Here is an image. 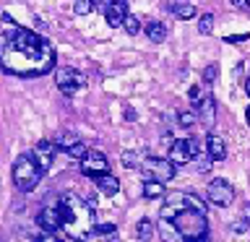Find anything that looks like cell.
<instances>
[{
    "mask_svg": "<svg viewBox=\"0 0 250 242\" xmlns=\"http://www.w3.org/2000/svg\"><path fill=\"white\" fill-rule=\"evenodd\" d=\"M136 237L138 240H151L154 237V224L148 222V219H141L136 224Z\"/></svg>",
    "mask_w": 250,
    "mask_h": 242,
    "instance_id": "obj_21",
    "label": "cell"
},
{
    "mask_svg": "<svg viewBox=\"0 0 250 242\" xmlns=\"http://www.w3.org/2000/svg\"><path fill=\"white\" fill-rule=\"evenodd\" d=\"M144 195L148 201L162 198V195H164V182H159V180H146V182H144Z\"/></svg>",
    "mask_w": 250,
    "mask_h": 242,
    "instance_id": "obj_20",
    "label": "cell"
},
{
    "mask_svg": "<svg viewBox=\"0 0 250 242\" xmlns=\"http://www.w3.org/2000/svg\"><path fill=\"white\" fill-rule=\"evenodd\" d=\"M141 164V156L136 154V151H125L123 154V167H128V169H136Z\"/></svg>",
    "mask_w": 250,
    "mask_h": 242,
    "instance_id": "obj_29",
    "label": "cell"
},
{
    "mask_svg": "<svg viewBox=\"0 0 250 242\" xmlns=\"http://www.w3.org/2000/svg\"><path fill=\"white\" fill-rule=\"evenodd\" d=\"M94 234H99V237L115 234V224H94Z\"/></svg>",
    "mask_w": 250,
    "mask_h": 242,
    "instance_id": "obj_30",
    "label": "cell"
},
{
    "mask_svg": "<svg viewBox=\"0 0 250 242\" xmlns=\"http://www.w3.org/2000/svg\"><path fill=\"white\" fill-rule=\"evenodd\" d=\"M242 219H245V222L250 224V203H248V206H245V208H242Z\"/></svg>",
    "mask_w": 250,
    "mask_h": 242,
    "instance_id": "obj_38",
    "label": "cell"
},
{
    "mask_svg": "<svg viewBox=\"0 0 250 242\" xmlns=\"http://www.w3.org/2000/svg\"><path fill=\"white\" fill-rule=\"evenodd\" d=\"M195 109H198V117H201V122L203 125H214V120H216V101H214V97H201L198 101H195Z\"/></svg>",
    "mask_w": 250,
    "mask_h": 242,
    "instance_id": "obj_14",
    "label": "cell"
},
{
    "mask_svg": "<svg viewBox=\"0 0 250 242\" xmlns=\"http://www.w3.org/2000/svg\"><path fill=\"white\" fill-rule=\"evenodd\" d=\"M81 172L86 177H99V175H107L109 172V161H107V156L102 154V151H89L81 159Z\"/></svg>",
    "mask_w": 250,
    "mask_h": 242,
    "instance_id": "obj_8",
    "label": "cell"
},
{
    "mask_svg": "<svg viewBox=\"0 0 250 242\" xmlns=\"http://www.w3.org/2000/svg\"><path fill=\"white\" fill-rule=\"evenodd\" d=\"M123 26H125V31H128L130 37H136L141 31V19L136 13H128V16H125V21H123Z\"/></svg>",
    "mask_w": 250,
    "mask_h": 242,
    "instance_id": "obj_23",
    "label": "cell"
},
{
    "mask_svg": "<svg viewBox=\"0 0 250 242\" xmlns=\"http://www.w3.org/2000/svg\"><path fill=\"white\" fill-rule=\"evenodd\" d=\"M102 11H104V19L109 26L117 29V26H123L125 16H128V0H107Z\"/></svg>",
    "mask_w": 250,
    "mask_h": 242,
    "instance_id": "obj_11",
    "label": "cell"
},
{
    "mask_svg": "<svg viewBox=\"0 0 250 242\" xmlns=\"http://www.w3.org/2000/svg\"><path fill=\"white\" fill-rule=\"evenodd\" d=\"M141 167H144V175L148 180H159V182H169V180L177 175L175 161L172 159H159V156H146V159L141 161Z\"/></svg>",
    "mask_w": 250,
    "mask_h": 242,
    "instance_id": "obj_5",
    "label": "cell"
},
{
    "mask_svg": "<svg viewBox=\"0 0 250 242\" xmlns=\"http://www.w3.org/2000/svg\"><path fill=\"white\" fill-rule=\"evenodd\" d=\"M198 31L201 34H211L214 31V13H203L198 19Z\"/></svg>",
    "mask_w": 250,
    "mask_h": 242,
    "instance_id": "obj_27",
    "label": "cell"
},
{
    "mask_svg": "<svg viewBox=\"0 0 250 242\" xmlns=\"http://www.w3.org/2000/svg\"><path fill=\"white\" fill-rule=\"evenodd\" d=\"M94 182H97V190L99 193H104V195H115L117 190H120V180H117L115 175H99V177H94Z\"/></svg>",
    "mask_w": 250,
    "mask_h": 242,
    "instance_id": "obj_17",
    "label": "cell"
},
{
    "mask_svg": "<svg viewBox=\"0 0 250 242\" xmlns=\"http://www.w3.org/2000/svg\"><path fill=\"white\" fill-rule=\"evenodd\" d=\"M94 5H97L94 0H76V3H73V13L76 16H89L94 11Z\"/></svg>",
    "mask_w": 250,
    "mask_h": 242,
    "instance_id": "obj_25",
    "label": "cell"
},
{
    "mask_svg": "<svg viewBox=\"0 0 250 242\" xmlns=\"http://www.w3.org/2000/svg\"><path fill=\"white\" fill-rule=\"evenodd\" d=\"M169 222L177 226V232L183 234L185 242H208V222H206V214H201V211L185 206Z\"/></svg>",
    "mask_w": 250,
    "mask_h": 242,
    "instance_id": "obj_3",
    "label": "cell"
},
{
    "mask_svg": "<svg viewBox=\"0 0 250 242\" xmlns=\"http://www.w3.org/2000/svg\"><path fill=\"white\" fill-rule=\"evenodd\" d=\"M99 242H120V240H117V234H107V237H99Z\"/></svg>",
    "mask_w": 250,
    "mask_h": 242,
    "instance_id": "obj_37",
    "label": "cell"
},
{
    "mask_svg": "<svg viewBox=\"0 0 250 242\" xmlns=\"http://www.w3.org/2000/svg\"><path fill=\"white\" fill-rule=\"evenodd\" d=\"M37 224L42 226V232H50V234H58L62 229V224H60V211L58 206H47L39 211V216H37Z\"/></svg>",
    "mask_w": 250,
    "mask_h": 242,
    "instance_id": "obj_12",
    "label": "cell"
},
{
    "mask_svg": "<svg viewBox=\"0 0 250 242\" xmlns=\"http://www.w3.org/2000/svg\"><path fill=\"white\" fill-rule=\"evenodd\" d=\"M34 242H62L58 234H50V232H44V234H39V237L34 240Z\"/></svg>",
    "mask_w": 250,
    "mask_h": 242,
    "instance_id": "obj_34",
    "label": "cell"
},
{
    "mask_svg": "<svg viewBox=\"0 0 250 242\" xmlns=\"http://www.w3.org/2000/svg\"><path fill=\"white\" fill-rule=\"evenodd\" d=\"M156 232H159V237L164 242H185L183 234L177 232V226L169 222V219H159V224H156Z\"/></svg>",
    "mask_w": 250,
    "mask_h": 242,
    "instance_id": "obj_16",
    "label": "cell"
},
{
    "mask_svg": "<svg viewBox=\"0 0 250 242\" xmlns=\"http://www.w3.org/2000/svg\"><path fill=\"white\" fill-rule=\"evenodd\" d=\"M195 120H198V115L190 112V109H180V112H177V125H180V128H193Z\"/></svg>",
    "mask_w": 250,
    "mask_h": 242,
    "instance_id": "obj_22",
    "label": "cell"
},
{
    "mask_svg": "<svg viewBox=\"0 0 250 242\" xmlns=\"http://www.w3.org/2000/svg\"><path fill=\"white\" fill-rule=\"evenodd\" d=\"M234 8H250V0H229Z\"/></svg>",
    "mask_w": 250,
    "mask_h": 242,
    "instance_id": "obj_36",
    "label": "cell"
},
{
    "mask_svg": "<svg viewBox=\"0 0 250 242\" xmlns=\"http://www.w3.org/2000/svg\"><path fill=\"white\" fill-rule=\"evenodd\" d=\"M216 76H219V68H216V65H208L206 70H203V78H206L208 83H211V81H216Z\"/></svg>",
    "mask_w": 250,
    "mask_h": 242,
    "instance_id": "obj_32",
    "label": "cell"
},
{
    "mask_svg": "<svg viewBox=\"0 0 250 242\" xmlns=\"http://www.w3.org/2000/svg\"><path fill=\"white\" fill-rule=\"evenodd\" d=\"M55 151H58V146H55V141H39V143L34 146V159H37V164L42 167V172H47L50 169V164H52V159H55Z\"/></svg>",
    "mask_w": 250,
    "mask_h": 242,
    "instance_id": "obj_13",
    "label": "cell"
},
{
    "mask_svg": "<svg viewBox=\"0 0 250 242\" xmlns=\"http://www.w3.org/2000/svg\"><path fill=\"white\" fill-rule=\"evenodd\" d=\"M234 198V187L227 182V180L216 177L208 182V201L214 203V206H229Z\"/></svg>",
    "mask_w": 250,
    "mask_h": 242,
    "instance_id": "obj_9",
    "label": "cell"
},
{
    "mask_svg": "<svg viewBox=\"0 0 250 242\" xmlns=\"http://www.w3.org/2000/svg\"><path fill=\"white\" fill-rule=\"evenodd\" d=\"M73 143H78V136H73V133H60V136L55 138V146L62 148V151H68Z\"/></svg>",
    "mask_w": 250,
    "mask_h": 242,
    "instance_id": "obj_24",
    "label": "cell"
},
{
    "mask_svg": "<svg viewBox=\"0 0 250 242\" xmlns=\"http://www.w3.org/2000/svg\"><path fill=\"white\" fill-rule=\"evenodd\" d=\"M42 167L37 164V159H34V154H21L19 159H16V164H13V182H16V187H19L21 193H31L34 187L39 185V180H42Z\"/></svg>",
    "mask_w": 250,
    "mask_h": 242,
    "instance_id": "obj_4",
    "label": "cell"
},
{
    "mask_svg": "<svg viewBox=\"0 0 250 242\" xmlns=\"http://www.w3.org/2000/svg\"><path fill=\"white\" fill-rule=\"evenodd\" d=\"M248 229H250V224L245 222V219H240V222L232 224V232H234V234H242V232H248Z\"/></svg>",
    "mask_w": 250,
    "mask_h": 242,
    "instance_id": "obj_33",
    "label": "cell"
},
{
    "mask_svg": "<svg viewBox=\"0 0 250 242\" xmlns=\"http://www.w3.org/2000/svg\"><path fill=\"white\" fill-rule=\"evenodd\" d=\"M65 154L70 156V159H78V161H81L83 156L89 154V148H86V143H83V141H78V143H73V146H70Z\"/></svg>",
    "mask_w": 250,
    "mask_h": 242,
    "instance_id": "obj_26",
    "label": "cell"
},
{
    "mask_svg": "<svg viewBox=\"0 0 250 242\" xmlns=\"http://www.w3.org/2000/svg\"><path fill=\"white\" fill-rule=\"evenodd\" d=\"M185 206H190V193L175 190V193H167V198H164V206H162L159 214H162V219H172L180 208H185Z\"/></svg>",
    "mask_w": 250,
    "mask_h": 242,
    "instance_id": "obj_10",
    "label": "cell"
},
{
    "mask_svg": "<svg viewBox=\"0 0 250 242\" xmlns=\"http://www.w3.org/2000/svg\"><path fill=\"white\" fill-rule=\"evenodd\" d=\"M169 13L180 21H188V19H195V5L190 0H183V3H172L169 5Z\"/></svg>",
    "mask_w": 250,
    "mask_h": 242,
    "instance_id": "obj_18",
    "label": "cell"
},
{
    "mask_svg": "<svg viewBox=\"0 0 250 242\" xmlns=\"http://www.w3.org/2000/svg\"><path fill=\"white\" fill-rule=\"evenodd\" d=\"M206 154L211 156L214 161H222V159H227V143H224V138L222 136H216V133H208L206 136Z\"/></svg>",
    "mask_w": 250,
    "mask_h": 242,
    "instance_id": "obj_15",
    "label": "cell"
},
{
    "mask_svg": "<svg viewBox=\"0 0 250 242\" xmlns=\"http://www.w3.org/2000/svg\"><path fill=\"white\" fill-rule=\"evenodd\" d=\"M195 161H198V164H195V169H198V172H208V169H211V161H214V159H211V156L206 154V148H203V151L195 156Z\"/></svg>",
    "mask_w": 250,
    "mask_h": 242,
    "instance_id": "obj_28",
    "label": "cell"
},
{
    "mask_svg": "<svg viewBox=\"0 0 250 242\" xmlns=\"http://www.w3.org/2000/svg\"><path fill=\"white\" fill-rule=\"evenodd\" d=\"M248 39H250V34H227L224 42L227 44H240V42H248Z\"/></svg>",
    "mask_w": 250,
    "mask_h": 242,
    "instance_id": "obj_31",
    "label": "cell"
},
{
    "mask_svg": "<svg viewBox=\"0 0 250 242\" xmlns=\"http://www.w3.org/2000/svg\"><path fill=\"white\" fill-rule=\"evenodd\" d=\"M55 83H58V89L65 94V97H76L78 91L86 89V76L76 68H60L58 73H55Z\"/></svg>",
    "mask_w": 250,
    "mask_h": 242,
    "instance_id": "obj_6",
    "label": "cell"
},
{
    "mask_svg": "<svg viewBox=\"0 0 250 242\" xmlns=\"http://www.w3.org/2000/svg\"><path fill=\"white\" fill-rule=\"evenodd\" d=\"M242 86H245V94H248V97H250V76L245 78V83H242Z\"/></svg>",
    "mask_w": 250,
    "mask_h": 242,
    "instance_id": "obj_39",
    "label": "cell"
},
{
    "mask_svg": "<svg viewBox=\"0 0 250 242\" xmlns=\"http://www.w3.org/2000/svg\"><path fill=\"white\" fill-rule=\"evenodd\" d=\"M146 37L151 39L154 44H159V42L167 39V26H164L162 21H148L146 23Z\"/></svg>",
    "mask_w": 250,
    "mask_h": 242,
    "instance_id": "obj_19",
    "label": "cell"
},
{
    "mask_svg": "<svg viewBox=\"0 0 250 242\" xmlns=\"http://www.w3.org/2000/svg\"><path fill=\"white\" fill-rule=\"evenodd\" d=\"M0 68L19 78H37L55 68V47L50 39L23 26L0 34Z\"/></svg>",
    "mask_w": 250,
    "mask_h": 242,
    "instance_id": "obj_1",
    "label": "cell"
},
{
    "mask_svg": "<svg viewBox=\"0 0 250 242\" xmlns=\"http://www.w3.org/2000/svg\"><path fill=\"white\" fill-rule=\"evenodd\" d=\"M188 94H190V99H193V104H195V101H198V99H201V89H198V86H193V89H190V91H188Z\"/></svg>",
    "mask_w": 250,
    "mask_h": 242,
    "instance_id": "obj_35",
    "label": "cell"
},
{
    "mask_svg": "<svg viewBox=\"0 0 250 242\" xmlns=\"http://www.w3.org/2000/svg\"><path fill=\"white\" fill-rule=\"evenodd\" d=\"M58 211H60L62 232L73 242H83L89 234H94V206L89 201H83L81 195L62 193Z\"/></svg>",
    "mask_w": 250,
    "mask_h": 242,
    "instance_id": "obj_2",
    "label": "cell"
},
{
    "mask_svg": "<svg viewBox=\"0 0 250 242\" xmlns=\"http://www.w3.org/2000/svg\"><path fill=\"white\" fill-rule=\"evenodd\" d=\"M203 148L206 146H203L198 138H180L169 146V159L175 164H188V161H193Z\"/></svg>",
    "mask_w": 250,
    "mask_h": 242,
    "instance_id": "obj_7",
    "label": "cell"
},
{
    "mask_svg": "<svg viewBox=\"0 0 250 242\" xmlns=\"http://www.w3.org/2000/svg\"><path fill=\"white\" fill-rule=\"evenodd\" d=\"M245 117H248V125H250V107H248V112H245Z\"/></svg>",
    "mask_w": 250,
    "mask_h": 242,
    "instance_id": "obj_40",
    "label": "cell"
}]
</instances>
